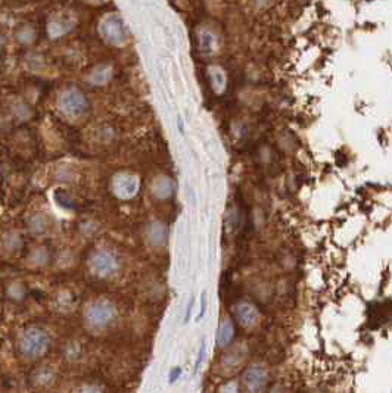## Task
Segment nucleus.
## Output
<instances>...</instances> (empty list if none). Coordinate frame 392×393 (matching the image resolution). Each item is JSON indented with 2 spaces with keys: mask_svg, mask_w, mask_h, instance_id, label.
I'll return each instance as SVG.
<instances>
[{
  "mask_svg": "<svg viewBox=\"0 0 392 393\" xmlns=\"http://www.w3.org/2000/svg\"><path fill=\"white\" fill-rule=\"evenodd\" d=\"M51 346L49 334L38 327L25 330L19 339V352L27 359H37L43 357Z\"/></svg>",
  "mask_w": 392,
  "mask_h": 393,
  "instance_id": "nucleus-1",
  "label": "nucleus"
},
{
  "mask_svg": "<svg viewBox=\"0 0 392 393\" xmlns=\"http://www.w3.org/2000/svg\"><path fill=\"white\" fill-rule=\"evenodd\" d=\"M115 317V308L106 301L93 302L85 311V321L87 324L95 328H102L108 325Z\"/></svg>",
  "mask_w": 392,
  "mask_h": 393,
  "instance_id": "nucleus-2",
  "label": "nucleus"
},
{
  "mask_svg": "<svg viewBox=\"0 0 392 393\" xmlns=\"http://www.w3.org/2000/svg\"><path fill=\"white\" fill-rule=\"evenodd\" d=\"M59 108L64 114H67L69 117H80L89 109V102L80 90L69 88L61 96Z\"/></svg>",
  "mask_w": 392,
  "mask_h": 393,
  "instance_id": "nucleus-3",
  "label": "nucleus"
},
{
  "mask_svg": "<svg viewBox=\"0 0 392 393\" xmlns=\"http://www.w3.org/2000/svg\"><path fill=\"white\" fill-rule=\"evenodd\" d=\"M89 265L92 271L101 277H108L114 274L118 268V261L108 251H96L89 259Z\"/></svg>",
  "mask_w": 392,
  "mask_h": 393,
  "instance_id": "nucleus-4",
  "label": "nucleus"
},
{
  "mask_svg": "<svg viewBox=\"0 0 392 393\" xmlns=\"http://www.w3.org/2000/svg\"><path fill=\"white\" fill-rule=\"evenodd\" d=\"M266 380H267V373L264 367L261 365L251 367L243 376V384L246 393H261V390L264 389Z\"/></svg>",
  "mask_w": 392,
  "mask_h": 393,
  "instance_id": "nucleus-5",
  "label": "nucleus"
},
{
  "mask_svg": "<svg viewBox=\"0 0 392 393\" xmlns=\"http://www.w3.org/2000/svg\"><path fill=\"white\" fill-rule=\"evenodd\" d=\"M114 191L119 198H132L137 191V180L132 175H118L114 180Z\"/></svg>",
  "mask_w": 392,
  "mask_h": 393,
  "instance_id": "nucleus-6",
  "label": "nucleus"
},
{
  "mask_svg": "<svg viewBox=\"0 0 392 393\" xmlns=\"http://www.w3.org/2000/svg\"><path fill=\"white\" fill-rule=\"evenodd\" d=\"M103 37L111 43H119L124 38V30L122 24L117 18H109L103 22L102 25Z\"/></svg>",
  "mask_w": 392,
  "mask_h": 393,
  "instance_id": "nucleus-7",
  "label": "nucleus"
},
{
  "mask_svg": "<svg viewBox=\"0 0 392 393\" xmlns=\"http://www.w3.org/2000/svg\"><path fill=\"white\" fill-rule=\"evenodd\" d=\"M235 315L238 318V321L243 327H251L256 323L258 320V311L249 304H240L236 307Z\"/></svg>",
  "mask_w": 392,
  "mask_h": 393,
  "instance_id": "nucleus-8",
  "label": "nucleus"
},
{
  "mask_svg": "<svg viewBox=\"0 0 392 393\" xmlns=\"http://www.w3.org/2000/svg\"><path fill=\"white\" fill-rule=\"evenodd\" d=\"M235 336V328H233V324L230 321H223L219 331H217V345L219 346H227L229 343L232 342Z\"/></svg>",
  "mask_w": 392,
  "mask_h": 393,
  "instance_id": "nucleus-9",
  "label": "nucleus"
},
{
  "mask_svg": "<svg viewBox=\"0 0 392 393\" xmlns=\"http://www.w3.org/2000/svg\"><path fill=\"white\" fill-rule=\"evenodd\" d=\"M53 371H52V368L49 367H40V368H37L34 371V374H33V381H34L35 386H40V387H43V386H48V384H51L52 381H53Z\"/></svg>",
  "mask_w": 392,
  "mask_h": 393,
  "instance_id": "nucleus-10",
  "label": "nucleus"
},
{
  "mask_svg": "<svg viewBox=\"0 0 392 393\" xmlns=\"http://www.w3.org/2000/svg\"><path fill=\"white\" fill-rule=\"evenodd\" d=\"M8 296H9L11 299L17 301V302L25 299V296H27V287H25V284L21 283V281L11 283L9 287H8Z\"/></svg>",
  "mask_w": 392,
  "mask_h": 393,
  "instance_id": "nucleus-11",
  "label": "nucleus"
},
{
  "mask_svg": "<svg viewBox=\"0 0 392 393\" xmlns=\"http://www.w3.org/2000/svg\"><path fill=\"white\" fill-rule=\"evenodd\" d=\"M5 246L8 251H18L21 246H22V240H21V236L18 233H9L6 237H5Z\"/></svg>",
  "mask_w": 392,
  "mask_h": 393,
  "instance_id": "nucleus-12",
  "label": "nucleus"
},
{
  "mask_svg": "<svg viewBox=\"0 0 392 393\" xmlns=\"http://www.w3.org/2000/svg\"><path fill=\"white\" fill-rule=\"evenodd\" d=\"M48 261V251L45 248H37L30 255V262L34 265H45Z\"/></svg>",
  "mask_w": 392,
  "mask_h": 393,
  "instance_id": "nucleus-13",
  "label": "nucleus"
},
{
  "mask_svg": "<svg viewBox=\"0 0 392 393\" xmlns=\"http://www.w3.org/2000/svg\"><path fill=\"white\" fill-rule=\"evenodd\" d=\"M205 352H206V343H205V340H202L201 349L198 352V358H196V362L193 365V374H198V371H199V368H201V365H202V362H204L205 359Z\"/></svg>",
  "mask_w": 392,
  "mask_h": 393,
  "instance_id": "nucleus-14",
  "label": "nucleus"
},
{
  "mask_svg": "<svg viewBox=\"0 0 392 393\" xmlns=\"http://www.w3.org/2000/svg\"><path fill=\"white\" fill-rule=\"evenodd\" d=\"M212 44H214V37L209 33H204L201 37V47L204 52L212 51Z\"/></svg>",
  "mask_w": 392,
  "mask_h": 393,
  "instance_id": "nucleus-15",
  "label": "nucleus"
},
{
  "mask_svg": "<svg viewBox=\"0 0 392 393\" xmlns=\"http://www.w3.org/2000/svg\"><path fill=\"white\" fill-rule=\"evenodd\" d=\"M156 194L159 198H167L171 194V184L168 181H165V186H162V180L156 183Z\"/></svg>",
  "mask_w": 392,
  "mask_h": 393,
  "instance_id": "nucleus-16",
  "label": "nucleus"
},
{
  "mask_svg": "<svg viewBox=\"0 0 392 393\" xmlns=\"http://www.w3.org/2000/svg\"><path fill=\"white\" fill-rule=\"evenodd\" d=\"M30 228H31V231H34V233H41L43 230H45V222L43 220L40 218V217H34L31 222H30Z\"/></svg>",
  "mask_w": 392,
  "mask_h": 393,
  "instance_id": "nucleus-17",
  "label": "nucleus"
},
{
  "mask_svg": "<svg viewBox=\"0 0 392 393\" xmlns=\"http://www.w3.org/2000/svg\"><path fill=\"white\" fill-rule=\"evenodd\" d=\"M180 376H182V367H174L172 370H170V374H168V383H170V384L176 383Z\"/></svg>",
  "mask_w": 392,
  "mask_h": 393,
  "instance_id": "nucleus-18",
  "label": "nucleus"
},
{
  "mask_svg": "<svg viewBox=\"0 0 392 393\" xmlns=\"http://www.w3.org/2000/svg\"><path fill=\"white\" fill-rule=\"evenodd\" d=\"M205 308H206V293L202 291V293H201V309H199V314H198V317H196V321H201V320L204 318Z\"/></svg>",
  "mask_w": 392,
  "mask_h": 393,
  "instance_id": "nucleus-19",
  "label": "nucleus"
},
{
  "mask_svg": "<svg viewBox=\"0 0 392 393\" xmlns=\"http://www.w3.org/2000/svg\"><path fill=\"white\" fill-rule=\"evenodd\" d=\"M193 304H195V299L193 298H190V301L188 302V307H186V315H185V324H188L189 321H190V315H192V308H193Z\"/></svg>",
  "mask_w": 392,
  "mask_h": 393,
  "instance_id": "nucleus-20",
  "label": "nucleus"
},
{
  "mask_svg": "<svg viewBox=\"0 0 392 393\" xmlns=\"http://www.w3.org/2000/svg\"><path fill=\"white\" fill-rule=\"evenodd\" d=\"M80 393H102L98 387H95V386H84L81 390H80Z\"/></svg>",
  "mask_w": 392,
  "mask_h": 393,
  "instance_id": "nucleus-21",
  "label": "nucleus"
}]
</instances>
